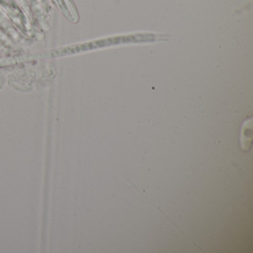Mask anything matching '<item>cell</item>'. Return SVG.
I'll return each mask as SVG.
<instances>
[{
	"label": "cell",
	"instance_id": "6da1fadb",
	"mask_svg": "<svg viewBox=\"0 0 253 253\" xmlns=\"http://www.w3.org/2000/svg\"><path fill=\"white\" fill-rule=\"evenodd\" d=\"M241 146L244 151H247L251 147L253 140V120L250 119L246 121L243 125L240 134Z\"/></svg>",
	"mask_w": 253,
	"mask_h": 253
}]
</instances>
